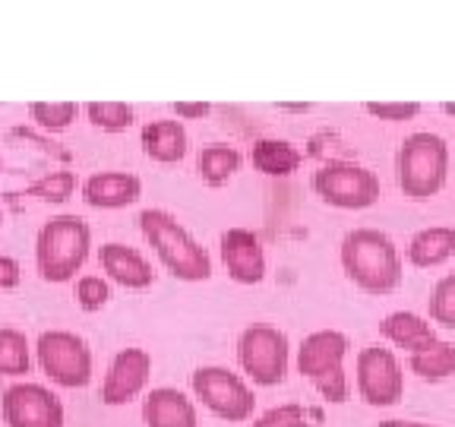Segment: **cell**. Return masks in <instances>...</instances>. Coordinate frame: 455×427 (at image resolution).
I'll list each match as a JSON object with an SVG mask.
<instances>
[{
    "mask_svg": "<svg viewBox=\"0 0 455 427\" xmlns=\"http://www.w3.org/2000/svg\"><path fill=\"white\" fill-rule=\"evenodd\" d=\"M341 272L367 294H389L402 285L405 260L402 250L379 228H351L339 244Z\"/></svg>",
    "mask_w": 455,
    "mask_h": 427,
    "instance_id": "1",
    "label": "cell"
},
{
    "mask_svg": "<svg viewBox=\"0 0 455 427\" xmlns=\"http://www.w3.org/2000/svg\"><path fill=\"white\" fill-rule=\"evenodd\" d=\"M142 238L152 244L156 256L162 266L180 282H209L212 278V256L196 238L190 235V228L178 222V215L168 209L149 206L140 213Z\"/></svg>",
    "mask_w": 455,
    "mask_h": 427,
    "instance_id": "2",
    "label": "cell"
},
{
    "mask_svg": "<svg viewBox=\"0 0 455 427\" xmlns=\"http://www.w3.org/2000/svg\"><path fill=\"white\" fill-rule=\"evenodd\" d=\"M92 228L83 215L60 213L51 215L36 235V263L44 282H70L89 260Z\"/></svg>",
    "mask_w": 455,
    "mask_h": 427,
    "instance_id": "3",
    "label": "cell"
},
{
    "mask_svg": "<svg viewBox=\"0 0 455 427\" xmlns=\"http://www.w3.org/2000/svg\"><path fill=\"white\" fill-rule=\"evenodd\" d=\"M398 190L414 203L436 197L449 181V142L434 130H414L395 149Z\"/></svg>",
    "mask_w": 455,
    "mask_h": 427,
    "instance_id": "4",
    "label": "cell"
},
{
    "mask_svg": "<svg viewBox=\"0 0 455 427\" xmlns=\"http://www.w3.org/2000/svg\"><path fill=\"white\" fill-rule=\"evenodd\" d=\"M237 364L243 377L256 386H278L291 367V342L288 333L269 323H250L237 335Z\"/></svg>",
    "mask_w": 455,
    "mask_h": 427,
    "instance_id": "5",
    "label": "cell"
},
{
    "mask_svg": "<svg viewBox=\"0 0 455 427\" xmlns=\"http://www.w3.org/2000/svg\"><path fill=\"white\" fill-rule=\"evenodd\" d=\"M377 171L351 158H332L313 171V193L335 209H370L379 199Z\"/></svg>",
    "mask_w": 455,
    "mask_h": 427,
    "instance_id": "6",
    "label": "cell"
},
{
    "mask_svg": "<svg viewBox=\"0 0 455 427\" xmlns=\"http://www.w3.org/2000/svg\"><path fill=\"white\" fill-rule=\"evenodd\" d=\"M193 396L225 421H250L256 408V392L243 374L221 367V364H203L190 374Z\"/></svg>",
    "mask_w": 455,
    "mask_h": 427,
    "instance_id": "7",
    "label": "cell"
},
{
    "mask_svg": "<svg viewBox=\"0 0 455 427\" xmlns=\"http://www.w3.org/2000/svg\"><path fill=\"white\" fill-rule=\"evenodd\" d=\"M36 355L51 383L64 390H83L92 380V349L70 329H44L36 342Z\"/></svg>",
    "mask_w": 455,
    "mask_h": 427,
    "instance_id": "8",
    "label": "cell"
},
{
    "mask_svg": "<svg viewBox=\"0 0 455 427\" xmlns=\"http://www.w3.org/2000/svg\"><path fill=\"white\" fill-rule=\"evenodd\" d=\"M357 396L373 408L398 406L405 396V367L386 345H363L355 358Z\"/></svg>",
    "mask_w": 455,
    "mask_h": 427,
    "instance_id": "9",
    "label": "cell"
},
{
    "mask_svg": "<svg viewBox=\"0 0 455 427\" xmlns=\"http://www.w3.org/2000/svg\"><path fill=\"white\" fill-rule=\"evenodd\" d=\"M7 427H64V402L42 383H13L0 396Z\"/></svg>",
    "mask_w": 455,
    "mask_h": 427,
    "instance_id": "10",
    "label": "cell"
},
{
    "mask_svg": "<svg viewBox=\"0 0 455 427\" xmlns=\"http://www.w3.org/2000/svg\"><path fill=\"white\" fill-rule=\"evenodd\" d=\"M152 377V355L140 345L121 349L111 358L101 380V402L105 406H127L140 396Z\"/></svg>",
    "mask_w": 455,
    "mask_h": 427,
    "instance_id": "11",
    "label": "cell"
},
{
    "mask_svg": "<svg viewBox=\"0 0 455 427\" xmlns=\"http://www.w3.org/2000/svg\"><path fill=\"white\" fill-rule=\"evenodd\" d=\"M219 254L228 276L237 285H259L266 278V250L263 241L250 228H225L219 235Z\"/></svg>",
    "mask_w": 455,
    "mask_h": 427,
    "instance_id": "12",
    "label": "cell"
},
{
    "mask_svg": "<svg viewBox=\"0 0 455 427\" xmlns=\"http://www.w3.org/2000/svg\"><path fill=\"white\" fill-rule=\"evenodd\" d=\"M351 351V339L341 329H313L310 335H304V342L298 345V374L307 377L310 383H316L320 377L332 374V370L345 367V358Z\"/></svg>",
    "mask_w": 455,
    "mask_h": 427,
    "instance_id": "13",
    "label": "cell"
},
{
    "mask_svg": "<svg viewBox=\"0 0 455 427\" xmlns=\"http://www.w3.org/2000/svg\"><path fill=\"white\" fill-rule=\"evenodd\" d=\"M99 266L111 282L124 285V288H133V292H142L156 285V270L146 256L136 247L121 241H108L99 247Z\"/></svg>",
    "mask_w": 455,
    "mask_h": 427,
    "instance_id": "14",
    "label": "cell"
},
{
    "mask_svg": "<svg viewBox=\"0 0 455 427\" xmlns=\"http://www.w3.org/2000/svg\"><path fill=\"white\" fill-rule=\"evenodd\" d=\"M79 193L95 209H124L140 199L142 181L133 171H95L83 181Z\"/></svg>",
    "mask_w": 455,
    "mask_h": 427,
    "instance_id": "15",
    "label": "cell"
},
{
    "mask_svg": "<svg viewBox=\"0 0 455 427\" xmlns=\"http://www.w3.org/2000/svg\"><path fill=\"white\" fill-rule=\"evenodd\" d=\"M142 424L146 427H199L193 399L174 386H156L142 399Z\"/></svg>",
    "mask_w": 455,
    "mask_h": 427,
    "instance_id": "16",
    "label": "cell"
},
{
    "mask_svg": "<svg viewBox=\"0 0 455 427\" xmlns=\"http://www.w3.org/2000/svg\"><path fill=\"white\" fill-rule=\"evenodd\" d=\"M379 335H383L389 345L395 349H405L408 355H414L418 349L436 342V326L430 323V317L424 313H414V310H392L386 313L383 320H379Z\"/></svg>",
    "mask_w": 455,
    "mask_h": 427,
    "instance_id": "17",
    "label": "cell"
},
{
    "mask_svg": "<svg viewBox=\"0 0 455 427\" xmlns=\"http://www.w3.org/2000/svg\"><path fill=\"white\" fill-rule=\"evenodd\" d=\"M140 142H142V152L158 165H174L187 156L190 149V136H187V127L180 121H149L142 124L140 130Z\"/></svg>",
    "mask_w": 455,
    "mask_h": 427,
    "instance_id": "18",
    "label": "cell"
},
{
    "mask_svg": "<svg viewBox=\"0 0 455 427\" xmlns=\"http://www.w3.org/2000/svg\"><path fill=\"white\" fill-rule=\"evenodd\" d=\"M455 256V225H427L414 231L405 247V260L418 270H434Z\"/></svg>",
    "mask_w": 455,
    "mask_h": 427,
    "instance_id": "19",
    "label": "cell"
},
{
    "mask_svg": "<svg viewBox=\"0 0 455 427\" xmlns=\"http://www.w3.org/2000/svg\"><path fill=\"white\" fill-rule=\"evenodd\" d=\"M250 162L259 174L266 178H288L300 168L304 162V152L294 146L291 140H278V136H263V140L253 142L250 149Z\"/></svg>",
    "mask_w": 455,
    "mask_h": 427,
    "instance_id": "20",
    "label": "cell"
},
{
    "mask_svg": "<svg viewBox=\"0 0 455 427\" xmlns=\"http://www.w3.org/2000/svg\"><path fill=\"white\" fill-rule=\"evenodd\" d=\"M243 165V156L237 146H228V142H209L196 152V174L203 184L221 187L235 178Z\"/></svg>",
    "mask_w": 455,
    "mask_h": 427,
    "instance_id": "21",
    "label": "cell"
},
{
    "mask_svg": "<svg viewBox=\"0 0 455 427\" xmlns=\"http://www.w3.org/2000/svg\"><path fill=\"white\" fill-rule=\"evenodd\" d=\"M408 370L414 377L427 380V383H440V380L455 377V342L436 339L414 355H408Z\"/></svg>",
    "mask_w": 455,
    "mask_h": 427,
    "instance_id": "22",
    "label": "cell"
},
{
    "mask_svg": "<svg viewBox=\"0 0 455 427\" xmlns=\"http://www.w3.org/2000/svg\"><path fill=\"white\" fill-rule=\"evenodd\" d=\"M32 370V351L22 329H0V377H26Z\"/></svg>",
    "mask_w": 455,
    "mask_h": 427,
    "instance_id": "23",
    "label": "cell"
},
{
    "mask_svg": "<svg viewBox=\"0 0 455 427\" xmlns=\"http://www.w3.org/2000/svg\"><path fill=\"white\" fill-rule=\"evenodd\" d=\"M85 117H89L92 127L105 130V133H124L127 127H133L136 111L127 101H89Z\"/></svg>",
    "mask_w": 455,
    "mask_h": 427,
    "instance_id": "24",
    "label": "cell"
},
{
    "mask_svg": "<svg viewBox=\"0 0 455 427\" xmlns=\"http://www.w3.org/2000/svg\"><path fill=\"white\" fill-rule=\"evenodd\" d=\"M79 105L76 101H32L28 105V117L36 121L38 130L44 133H60L76 121Z\"/></svg>",
    "mask_w": 455,
    "mask_h": 427,
    "instance_id": "25",
    "label": "cell"
},
{
    "mask_svg": "<svg viewBox=\"0 0 455 427\" xmlns=\"http://www.w3.org/2000/svg\"><path fill=\"white\" fill-rule=\"evenodd\" d=\"M430 323L440 329H455V270L446 272L430 292Z\"/></svg>",
    "mask_w": 455,
    "mask_h": 427,
    "instance_id": "26",
    "label": "cell"
},
{
    "mask_svg": "<svg viewBox=\"0 0 455 427\" xmlns=\"http://www.w3.org/2000/svg\"><path fill=\"white\" fill-rule=\"evenodd\" d=\"M73 190H76V174L60 168V171L44 174V178H38L36 184H28L26 197H38V199H44V203H64V199L73 197Z\"/></svg>",
    "mask_w": 455,
    "mask_h": 427,
    "instance_id": "27",
    "label": "cell"
},
{
    "mask_svg": "<svg viewBox=\"0 0 455 427\" xmlns=\"http://www.w3.org/2000/svg\"><path fill=\"white\" fill-rule=\"evenodd\" d=\"M111 301V285L105 276H95V272H85L76 278V304L85 313H95Z\"/></svg>",
    "mask_w": 455,
    "mask_h": 427,
    "instance_id": "28",
    "label": "cell"
},
{
    "mask_svg": "<svg viewBox=\"0 0 455 427\" xmlns=\"http://www.w3.org/2000/svg\"><path fill=\"white\" fill-rule=\"evenodd\" d=\"M307 415L310 412L300 402H282V406H272L263 415H256L247 427H304Z\"/></svg>",
    "mask_w": 455,
    "mask_h": 427,
    "instance_id": "29",
    "label": "cell"
},
{
    "mask_svg": "<svg viewBox=\"0 0 455 427\" xmlns=\"http://www.w3.org/2000/svg\"><path fill=\"white\" fill-rule=\"evenodd\" d=\"M363 111L379 121H411L420 114V101H367Z\"/></svg>",
    "mask_w": 455,
    "mask_h": 427,
    "instance_id": "30",
    "label": "cell"
},
{
    "mask_svg": "<svg viewBox=\"0 0 455 427\" xmlns=\"http://www.w3.org/2000/svg\"><path fill=\"white\" fill-rule=\"evenodd\" d=\"M316 392H320L326 402H332V406H341V402H348L351 396V380L348 374H345V367L332 370V374H326V377L316 380Z\"/></svg>",
    "mask_w": 455,
    "mask_h": 427,
    "instance_id": "31",
    "label": "cell"
},
{
    "mask_svg": "<svg viewBox=\"0 0 455 427\" xmlns=\"http://www.w3.org/2000/svg\"><path fill=\"white\" fill-rule=\"evenodd\" d=\"M22 278V270L16 263L13 256H4L0 254V288H16Z\"/></svg>",
    "mask_w": 455,
    "mask_h": 427,
    "instance_id": "32",
    "label": "cell"
},
{
    "mask_svg": "<svg viewBox=\"0 0 455 427\" xmlns=\"http://www.w3.org/2000/svg\"><path fill=\"white\" fill-rule=\"evenodd\" d=\"M174 114H178L180 121H193V117H206L209 111H212V105L209 101H174Z\"/></svg>",
    "mask_w": 455,
    "mask_h": 427,
    "instance_id": "33",
    "label": "cell"
},
{
    "mask_svg": "<svg viewBox=\"0 0 455 427\" xmlns=\"http://www.w3.org/2000/svg\"><path fill=\"white\" fill-rule=\"evenodd\" d=\"M377 427H443L434 421H418V418H383Z\"/></svg>",
    "mask_w": 455,
    "mask_h": 427,
    "instance_id": "34",
    "label": "cell"
},
{
    "mask_svg": "<svg viewBox=\"0 0 455 427\" xmlns=\"http://www.w3.org/2000/svg\"><path fill=\"white\" fill-rule=\"evenodd\" d=\"M278 108H282V111H310V105H307V101H304V105H291V101H282Z\"/></svg>",
    "mask_w": 455,
    "mask_h": 427,
    "instance_id": "35",
    "label": "cell"
},
{
    "mask_svg": "<svg viewBox=\"0 0 455 427\" xmlns=\"http://www.w3.org/2000/svg\"><path fill=\"white\" fill-rule=\"evenodd\" d=\"M443 114H449V117H455V101H443Z\"/></svg>",
    "mask_w": 455,
    "mask_h": 427,
    "instance_id": "36",
    "label": "cell"
},
{
    "mask_svg": "<svg viewBox=\"0 0 455 427\" xmlns=\"http://www.w3.org/2000/svg\"><path fill=\"white\" fill-rule=\"evenodd\" d=\"M0 222H4V213H0Z\"/></svg>",
    "mask_w": 455,
    "mask_h": 427,
    "instance_id": "37",
    "label": "cell"
}]
</instances>
